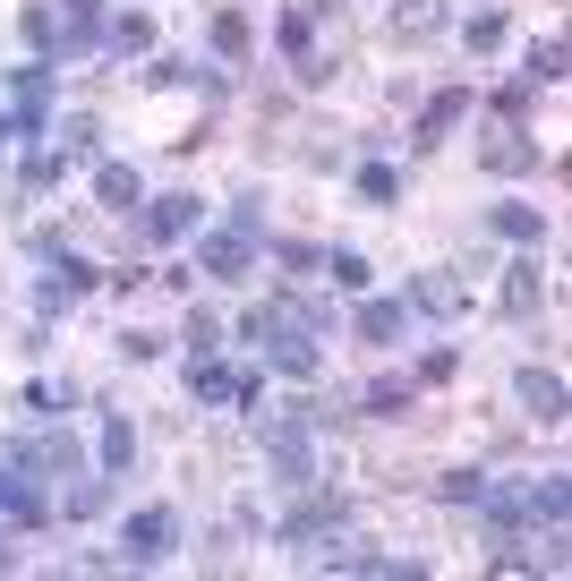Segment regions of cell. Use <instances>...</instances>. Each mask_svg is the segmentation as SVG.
<instances>
[{"mask_svg": "<svg viewBox=\"0 0 572 581\" xmlns=\"http://www.w3.org/2000/svg\"><path fill=\"white\" fill-rule=\"evenodd\" d=\"M325 274H333V283H342V290H359V283H368V257H350V249H342V257L325 265Z\"/></svg>", "mask_w": 572, "mask_h": 581, "instance_id": "e0dca14e", "label": "cell"}, {"mask_svg": "<svg viewBox=\"0 0 572 581\" xmlns=\"http://www.w3.org/2000/svg\"><path fill=\"white\" fill-rule=\"evenodd\" d=\"M9 129H18V112H9V103H0V146H9Z\"/></svg>", "mask_w": 572, "mask_h": 581, "instance_id": "d6986e66", "label": "cell"}, {"mask_svg": "<svg viewBox=\"0 0 572 581\" xmlns=\"http://www.w3.org/2000/svg\"><path fill=\"white\" fill-rule=\"evenodd\" d=\"M530 77H539V86H555V77H564V34H555V43H539V52H530Z\"/></svg>", "mask_w": 572, "mask_h": 581, "instance_id": "4fadbf2b", "label": "cell"}, {"mask_svg": "<svg viewBox=\"0 0 572 581\" xmlns=\"http://www.w3.org/2000/svg\"><path fill=\"white\" fill-rule=\"evenodd\" d=\"M128 453H137V436H128V420L103 427V471H128Z\"/></svg>", "mask_w": 572, "mask_h": 581, "instance_id": "7c38bea8", "label": "cell"}, {"mask_svg": "<svg viewBox=\"0 0 572 581\" xmlns=\"http://www.w3.org/2000/svg\"><path fill=\"white\" fill-rule=\"evenodd\" d=\"M496 231H505V240H539V205H505Z\"/></svg>", "mask_w": 572, "mask_h": 581, "instance_id": "5bb4252c", "label": "cell"}, {"mask_svg": "<svg viewBox=\"0 0 572 581\" xmlns=\"http://www.w3.org/2000/svg\"><path fill=\"white\" fill-rule=\"evenodd\" d=\"M462 112H470V86H453V95H436V103H427V120H419V137L436 146V137H445L453 120H462Z\"/></svg>", "mask_w": 572, "mask_h": 581, "instance_id": "8992f818", "label": "cell"}, {"mask_svg": "<svg viewBox=\"0 0 572 581\" xmlns=\"http://www.w3.org/2000/svg\"><path fill=\"white\" fill-rule=\"evenodd\" d=\"M197 393H205V402H256L248 377H240V368H214V359H197Z\"/></svg>", "mask_w": 572, "mask_h": 581, "instance_id": "3957f363", "label": "cell"}, {"mask_svg": "<svg viewBox=\"0 0 572 581\" xmlns=\"http://www.w3.org/2000/svg\"><path fill=\"white\" fill-rule=\"evenodd\" d=\"M505 308H512V317H530V308H539V265H512V290H505Z\"/></svg>", "mask_w": 572, "mask_h": 581, "instance_id": "30bf717a", "label": "cell"}, {"mask_svg": "<svg viewBox=\"0 0 572 581\" xmlns=\"http://www.w3.org/2000/svg\"><path fill=\"white\" fill-rule=\"evenodd\" d=\"M368 411H384V420H393V411H411V385H377V393H368Z\"/></svg>", "mask_w": 572, "mask_h": 581, "instance_id": "ac0fdd59", "label": "cell"}, {"mask_svg": "<svg viewBox=\"0 0 572 581\" xmlns=\"http://www.w3.org/2000/svg\"><path fill=\"white\" fill-rule=\"evenodd\" d=\"M197 257H205V274H223V283H248V257H256V240H248V223H240V231H214V240H205Z\"/></svg>", "mask_w": 572, "mask_h": 581, "instance_id": "6da1fadb", "label": "cell"}, {"mask_svg": "<svg viewBox=\"0 0 572 581\" xmlns=\"http://www.w3.org/2000/svg\"><path fill=\"white\" fill-rule=\"evenodd\" d=\"M530 162H539V146H530V137H496V146H487V171H530Z\"/></svg>", "mask_w": 572, "mask_h": 581, "instance_id": "9c48e42d", "label": "cell"}, {"mask_svg": "<svg viewBox=\"0 0 572 581\" xmlns=\"http://www.w3.org/2000/svg\"><path fill=\"white\" fill-rule=\"evenodd\" d=\"M521 402H530L539 420H564V385H555L547 368H521Z\"/></svg>", "mask_w": 572, "mask_h": 581, "instance_id": "277c9868", "label": "cell"}, {"mask_svg": "<svg viewBox=\"0 0 572 581\" xmlns=\"http://www.w3.org/2000/svg\"><path fill=\"white\" fill-rule=\"evenodd\" d=\"M419 308H436V317H453V308H462V283H445V274H427V283H419Z\"/></svg>", "mask_w": 572, "mask_h": 581, "instance_id": "8fae6325", "label": "cell"}, {"mask_svg": "<svg viewBox=\"0 0 572 581\" xmlns=\"http://www.w3.org/2000/svg\"><path fill=\"white\" fill-rule=\"evenodd\" d=\"M189 223H197V197H162L155 214H146V231H155V240H180Z\"/></svg>", "mask_w": 572, "mask_h": 581, "instance_id": "52a82bcc", "label": "cell"}, {"mask_svg": "<svg viewBox=\"0 0 572 581\" xmlns=\"http://www.w3.org/2000/svg\"><path fill=\"white\" fill-rule=\"evenodd\" d=\"M95 197L112 205V214H128V205H137V171H128V162H103V171H95Z\"/></svg>", "mask_w": 572, "mask_h": 581, "instance_id": "5b68a950", "label": "cell"}, {"mask_svg": "<svg viewBox=\"0 0 572 581\" xmlns=\"http://www.w3.org/2000/svg\"><path fill=\"white\" fill-rule=\"evenodd\" d=\"M402 189V180H393V171H384V162H368V171H359V197H368V205H384V197Z\"/></svg>", "mask_w": 572, "mask_h": 581, "instance_id": "2e32d148", "label": "cell"}, {"mask_svg": "<svg viewBox=\"0 0 572 581\" xmlns=\"http://www.w3.org/2000/svg\"><path fill=\"white\" fill-rule=\"evenodd\" d=\"M359 334H368V342H393V334H402V299H368V308H359Z\"/></svg>", "mask_w": 572, "mask_h": 581, "instance_id": "ba28073f", "label": "cell"}, {"mask_svg": "<svg viewBox=\"0 0 572 581\" xmlns=\"http://www.w3.org/2000/svg\"><path fill=\"white\" fill-rule=\"evenodd\" d=\"M171 539H180V521H171V514H137V521H128V556H137V564L171 556Z\"/></svg>", "mask_w": 572, "mask_h": 581, "instance_id": "7a4b0ae2", "label": "cell"}, {"mask_svg": "<svg viewBox=\"0 0 572 581\" xmlns=\"http://www.w3.org/2000/svg\"><path fill=\"white\" fill-rule=\"evenodd\" d=\"M436 18H445L436 0H411V9H393V27H402V34H427V27H436Z\"/></svg>", "mask_w": 572, "mask_h": 581, "instance_id": "9a60e30c", "label": "cell"}, {"mask_svg": "<svg viewBox=\"0 0 572 581\" xmlns=\"http://www.w3.org/2000/svg\"><path fill=\"white\" fill-rule=\"evenodd\" d=\"M0 564H9V556H0Z\"/></svg>", "mask_w": 572, "mask_h": 581, "instance_id": "ffe728a7", "label": "cell"}]
</instances>
